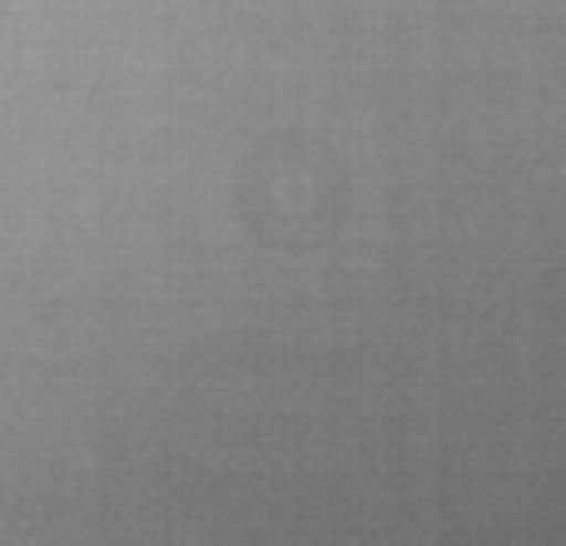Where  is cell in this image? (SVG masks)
<instances>
[{
    "label": "cell",
    "mask_w": 566,
    "mask_h": 546,
    "mask_svg": "<svg viewBox=\"0 0 566 546\" xmlns=\"http://www.w3.org/2000/svg\"><path fill=\"white\" fill-rule=\"evenodd\" d=\"M239 214L254 239L274 249H308L328 239L348 204V175L328 145L274 135L239 165Z\"/></svg>",
    "instance_id": "obj_1"
}]
</instances>
